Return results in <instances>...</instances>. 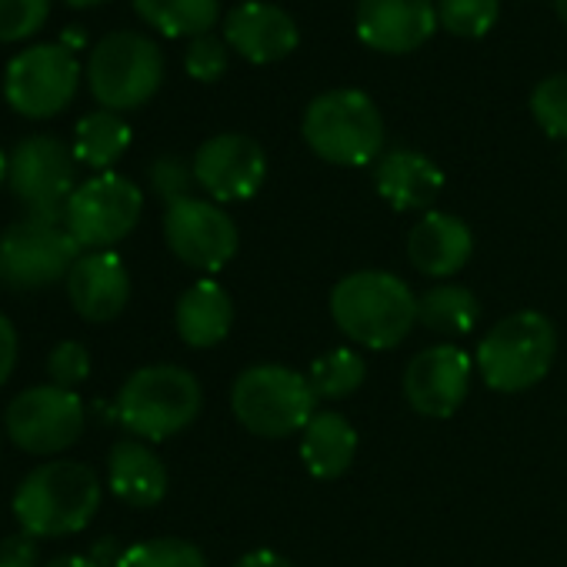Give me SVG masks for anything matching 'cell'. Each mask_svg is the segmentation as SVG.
Returning <instances> with one entry per match:
<instances>
[{"mask_svg": "<svg viewBox=\"0 0 567 567\" xmlns=\"http://www.w3.org/2000/svg\"><path fill=\"white\" fill-rule=\"evenodd\" d=\"M331 318L368 351L398 348L417 324V298L391 270H354L331 291Z\"/></svg>", "mask_w": 567, "mask_h": 567, "instance_id": "6da1fadb", "label": "cell"}, {"mask_svg": "<svg viewBox=\"0 0 567 567\" xmlns=\"http://www.w3.org/2000/svg\"><path fill=\"white\" fill-rule=\"evenodd\" d=\"M101 507L97 471L81 461L38 464L14 494V517L34 537H68L84 530Z\"/></svg>", "mask_w": 567, "mask_h": 567, "instance_id": "7a4b0ae2", "label": "cell"}, {"mask_svg": "<svg viewBox=\"0 0 567 567\" xmlns=\"http://www.w3.org/2000/svg\"><path fill=\"white\" fill-rule=\"evenodd\" d=\"M204 404V391L187 368L151 364L134 371L114 404L117 421L137 441H167L187 431Z\"/></svg>", "mask_w": 567, "mask_h": 567, "instance_id": "3957f363", "label": "cell"}, {"mask_svg": "<svg viewBox=\"0 0 567 567\" xmlns=\"http://www.w3.org/2000/svg\"><path fill=\"white\" fill-rule=\"evenodd\" d=\"M230 411L254 437L280 441L308 427L318 414V394L308 374L284 364H254L230 388Z\"/></svg>", "mask_w": 567, "mask_h": 567, "instance_id": "277c9868", "label": "cell"}, {"mask_svg": "<svg viewBox=\"0 0 567 567\" xmlns=\"http://www.w3.org/2000/svg\"><path fill=\"white\" fill-rule=\"evenodd\" d=\"M301 134L321 161L338 167H364L378 161L384 147V117L364 91L338 87L308 104Z\"/></svg>", "mask_w": 567, "mask_h": 567, "instance_id": "5b68a950", "label": "cell"}, {"mask_svg": "<svg viewBox=\"0 0 567 567\" xmlns=\"http://www.w3.org/2000/svg\"><path fill=\"white\" fill-rule=\"evenodd\" d=\"M557 358V331L547 315L517 311L497 321L477 344L474 368L497 394H517L547 378Z\"/></svg>", "mask_w": 567, "mask_h": 567, "instance_id": "8992f818", "label": "cell"}, {"mask_svg": "<svg viewBox=\"0 0 567 567\" xmlns=\"http://www.w3.org/2000/svg\"><path fill=\"white\" fill-rule=\"evenodd\" d=\"M84 74L104 111H137L164 84V54L137 31H114L94 44Z\"/></svg>", "mask_w": 567, "mask_h": 567, "instance_id": "52a82bcc", "label": "cell"}, {"mask_svg": "<svg viewBox=\"0 0 567 567\" xmlns=\"http://www.w3.org/2000/svg\"><path fill=\"white\" fill-rule=\"evenodd\" d=\"M8 187L28 210L24 217L64 224L68 200L78 190V157L54 134L24 137L8 157Z\"/></svg>", "mask_w": 567, "mask_h": 567, "instance_id": "ba28073f", "label": "cell"}, {"mask_svg": "<svg viewBox=\"0 0 567 567\" xmlns=\"http://www.w3.org/2000/svg\"><path fill=\"white\" fill-rule=\"evenodd\" d=\"M81 244L64 224L21 217L0 234V284L11 291H41L68 280Z\"/></svg>", "mask_w": 567, "mask_h": 567, "instance_id": "9c48e42d", "label": "cell"}, {"mask_svg": "<svg viewBox=\"0 0 567 567\" xmlns=\"http://www.w3.org/2000/svg\"><path fill=\"white\" fill-rule=\"evenodd\" d=\"M81 74V61L68 44H31L11 58L4 74V97L21 117L48 121L78 97Z\"/></svg>", "mask_w": 567, "mask_h": 567, "instance_id": "30bf717a", "label": "cell"}, {"mask_svg": "<svg viewBox=\"0 0 567 567\" xmlns=\"http://www.w3.org/2000/svg\"><path fill=\"white\" fill-rule=\"evenodd\" d=\"M141 210V187L131 177L107 171L78 184V190L68 200L64 227L81 244V250H111L137 227Z\"/></svg>", "mask_w": 567, "mask_h": 567, "instance_id": "8fae6325", "label": "cell"}, {"mask_svg": "<svg viewBox=\"0 0 567 567\" xmlns=\"http://www.w3.org/2000/svg\"><path fill=\"white\" fill-rule=\"evenodd\" d=\"M87 424L84 401L58 384H38L21 391L4 414L8 437L38 457H51L81 441Z\"/></svg>", "mask_w": 567, "mask_h": 567, "instance_id": "7c38bea8", "label": "cell"}, {"mask_svg": "<svg viewBox=\"0 0 567 567\" xmlns=\"http://www.w3.org/2000/svg\"><path fill=\"white\" fill-rule=\"evenodd\" d=\"M164 240L171 254L204 274L227 267L237 254V224L224 207L204 197H184L164 214Z\"/></svg>", "mask_w": 567, "mask_h": 567, "instance_id": "4fadbf2b", "label": "cell"}, {"mask_svg": "<svg viewBox=\"0 0 567 567\" xmlns=\"http://www.w3.org/2000/svg\"><path fill=\"white\" fill-rule=\"evenodd\" d=\"M194 181L217 200H250L267 177V154L247 134H217L204 141L190 161Z\"/></svg>", "mask_w": 567, "mask_h": 567, "instance_id": "5bb4252c", "label": "cell"}, {"mask_svg": "<svg viewBox=\"0 0 567 567\" xmlns=\"http://www.w3.org/2000/svg\"><path fill=\"white\" fill-rule=\"evenodd\" d=\"M474 378V361L454 348L437 344L417 351L404 368V398L424 417H451L464 404Z\"/></svg>", "mask_w": 567, "mask_h": 567, "instance_id": "9a60e30c", "label": "cell"}, {"mask_svg": "<svg viewBox=\"0 0 567 567\" xmlns=\"http://www.w3.org/2000/svg\"><path fill=\"white\" fill-rule=\"evenodd\" d=\"M437 28L434 0H358L354 11L361 44L378 54H411L424 48Z\"/></svg>", "mask_w": 567, "mask_h": 567, "instance_id": "2e32d148", "label": "cell"}, {"mask_svg": "<svg viewBox=\"0 0 567 567\" xmlns=\"http://www.w3.org/2000/svg\"><path fill=\"white\" fill-rule=\"evenodd\" d=\"M224 44L250 64H277L298 51L301 31L284 8L247 0L224 18Z\"/></svg>", "mask_w": 567, "mask_h": 567, "instance_id": "e0dca14e", "label": "cell"}, {"mask_svg": "<svg viewBox=\"0 0 567 567\" xmlns=\"http://www.w3.org/2000/svg\"><path fill=\"white\" fill-rule=\"evenodd\" d=\"M68 298L91 324L121 318L131 301V274L124 260L114 250H84L68 274Z\"/></svg>", "mask_w": 567, "mask_h": 567, "instance_id": "ac0fdd59", "label": "cell"}, {"mask_svg": "<svg viewBox=\"0 0 567 567\" xmlns=\"http://www.w3.org/2000/svg\"><path fill=\"white\" fill-rule=\"evenodd\" d=\"M474 254L471 227L444 210H427L408 234V260L427 277L457 274Z\"/></svg>", "mask_w": 567, "mask_h": 567, "instance_id": "d6986e66", "label": "cell"}, {"mask_svg": "<svg viewBox=\"0 0 567 567\" xmlns=\"http://www.w3.org/2000/svg\"><path fill=\"white\" fill-rule=\"evenodd\" d=\"M378 194L394 210H427L444 190V171L421 151H388L374 171Z\"/></svg>", "mask_w": 567, "mask_h": 567, "instance_id": "ffe728a7", "label": "cell"}, {"mask_svg": "<svg viewBox=\"0 0 567 567\" xmlns=\"http://www.w3.org/2000/svg\"><path fill=\"white\" fill-rule=\"evenodd\" d=\"M107 484L117 501L144 511L164 501L167 494V467L164 461L147 447V441L127 437L111 447L107 457Z\"/></svg>", "mask_w": 567, "mask_h": 567, "instance_id": "44dd1931", "label": "cell"}, {"mask_svg": "<svg viewBox=\"0 0 567 567\" xmlns=\"http://www.w3.org/2000/svg\"><path fill=\"white\" fill-rule=\"evenodd\" d=\"M177 334L187 348H214L230 334L234 301L217 280L204 277L181 295L174 311Z\"/></svg>", "mask_w": 567, "mask_h": 567, "instance_id": "7402d4cb", "label": "cell"}, {"mask_svg": "<svg viewBox=\"0 0 567 567\" xmlns=\"http://www.w3.org/2000/svg\"><path fill=\"white\" fill-rule=\"evenodd\" d=\"M358 454V431L341 411H318L301 431V461L311 477L338 481L351 471Z\"/></svg>", "mask_w": 567, "mask_h": 567, "instance_id": "603a6c76", "label": "cell"}, {"mask_svg": "<svg viewBox=\"0 0 567 567\" xmlns=\"http://www.w3.org/2000/svg\"><path fill=\"white\" fill-rule=\"evenodd\" d=\"M71 147H74L78 164H84L97 174H107L131 147V127L114 111H94L78 121Z\"/></svg>", "mask_w": 567, "mask_h": 567, "instance_id": "cb8c5ba5", "label": "cell"}, {"mask_svg": "<svg viewBox=\"0 0 567 567\" xmlns=\"http://www.w3.org/2000/svg\"><path fill=\"white\" fill-rule=\"evenodd\" d=\"M481 318V301L471 288L461 284H437L427 295L417 298V324H424L431 334L441 338H461L471 334Z\"/></svg>", "mask_w": 567, "mask_h": 567, "instance_id": "d4e9b609", "label": "cell"}, {"mask_svg": "<svg viewBox=\"0 0 567 567\" xmlns=\"http://www.w3.org/2000/svg\"><path fill=\"white\" fill-rule=\"evenodd\" d=\"M134 11L164 38H200L220 18V0H134Z\"/></svg>", "mask_w": 567, "mask_h": 567, "instance_id": "484cf974", "label": "cell"}, {"mask_svg": "<svg viewBox=\"0 0 567 567\" xmlns=\"http://www.w3.org/2000/svg\"><path fill=\"white\" fill-rule=\"evenodd\" d=\"M364 378H368V364L351 348H334V351L321 354L308 371V381H311L318 401H341V398L354 394L364 384Z\"/></svg>", "mask_w": 567, "mask_h": 567, "instance_id": "4316f807", "label": "cell"}, {"mask_svg": "<svg viewBox=\"0 0 567 567\" xmlns=\"http://www.w3.org/2000/svg\"><path fill=\"white\" fill-rule=\"evenodd\" d=\"M117 567H207V557L197 544L181 537H154L134 547H124Z\"/></svg>", "mask_w": 567, "mask_h": 567, "instance_id": "83f0119b", "label": "cell"}, {"mask_svg": "<svg viewBox=\"0 0 567 567\" xmlns=\"http://www.w3.org/2000/svg\"><path fill=\"white\" fill-rule=\"evenodd\" d=\"M501 18V0H441L437 21L454 38H484Z\"/></svg>", "mask_w": 567, "mask_h": 567, "instance_id": "f1b7e54d", "label": "cell"}, {"mask_svg": "<svg viewBox=\"0 0 567 567\" xmlns=\"http://www.w3.org/2000/svg\"><path fill=\"white\" fill-rule=\"evenodd\" d=\"M530 114L547 137L567 141V74H550L530 91Z\"/></svg>", "mask_w": 567, "mask_h": 567, "instance_id": "f546056e", "label": "cell"}, {"mask_svg": "<svg viewBox=\"0 0 567 567\" xmlns=\"http://www.w3.org/2000/svg\"><path fill=\"white\" fill-rule=\"evenodd\" d=\"M51 14V0H0V44L34 38Z\"/></svg>", "mask_w": 567, "mask_h": 567, "instance_id": "4dcf8cb0", "label": "cell"}, {"mask_svg": "<svg viewBox=\"0 0 567 567\" xmlns=\"http://www.w3.org/2000/svg\"><path fill=\"white\" fill-rule=\"evenodd\" d=\"M48 378L51 384L74 391L91 378V351L81 341H61L51 354H48Z\"/></svg>", "mask_w": 567, "mask_h": 567, "instance_id": "1f68e13d", "label": "cell"}, {"mask_svg": "<svg viewBox=\"0 0 567 567\" xmlns=\"http://www.w3.org/2000/svg\"><path fill=\"white\" fill-rule=\"evenodd\" d=\"M184 68L194 81L200 84H214L224 78L227 71V44L217 41L214 34H200L187 44V54H184Z\"/></svg>", "mask_w": 567, "mask_h": 567, "instance_id": "d6a6232c", "label": "cell"}, {"mask_svg": "<svg viewBox=\"0 0 567 567\" xmlns=\"http://www.w3.org/2000/svg\"><path fill=\"white\" fill-rule=\"evenodd\" d=\"M190 184H197L194 181V167H187L181 157H157L151 164V187H154V194L167 207L177 204V200H184V197H194L190 194Z\"/></svg>", "mask_w": 567, "mask_h": 567, "instance_id": "836d02e7", "label": "cell"}, {"mask_svg": "<svg viewBox=\"0 0 567 567\" xmlns=\"http://www.w3.org/2000/svg\"><path fill=\"white\" fill-rule=\"evenodd\" d=\"M0 567H41L38 537L28 530H14L0 540Z\"/></svg>", "mask_w": 567, "mask_h": 567, "instance_id": "e575fe53", "label": "cell"}, {"mask_svg": "<svg viewBox=\"0 0 567 567\" xmlns=\"http://www.w3.org/2000/svg\"><path fill=\"white\" fill-rule=\"evenodd\" d=\"M18 368V331L8 315H0V388L11 381Z\"/></svg>", "mask_w": 567, "mask_h": 567, "instance_id": "d590c367", "label": "cell"}, {"mask_svg": "<svg viewBox=\"0 0 567 567\" xmlns=\"http://www.w3.org/2000/svg\"><path fill=\"white\" fill-rule=\"evenodd\" d=\"M234 567H295L288 557L284 554H277V550H267V547H260V550H250V554H244Z\"/></svg>", "mask_w": 567, "mask_h": 567, "instance_id": "8d00e7d4", "label": "cell"}, {"mask_svg": "<svg viewBox=\"0 0 567 567\" xmlns=\"http://www.w3.org/2000/svg\"><path fill=\"white\" fill-rule=\"evenodd\" d=\"M121 547H117V540L114 537H104L101 544H94V550H91V557L101 564V567H117V560H121Z\"/></svg>", "mask_w": 567, "mask_h": 567, "instance_id": "74e56055", "label": "cell"}, {"mask_svg": "<svg viewBox=\"0 0 567 567\" xmlns=\"http://www.w3.org/2000/svg\"><path fill=\"white\" fill-rule=\"evenodd\" d=\"M44 567H101V564L91 554H64V557L48 560Z\"/></svg>", "mask_w": 567, "mask_h": 567, "instance_id": "f35d334b", "label": "cell"}, {"mask_svg": "<svg viewBox=\"0 0 567 567\" xmlns=\"http://www.w3.org/2000/svg\"><path fill=\"white\" fill-rule=\"evenodd\" d=\"M71 8H97V4H104V0H68Z\"/></svg>", "mask_w": 567, "mask_h": 567, "instance_id": "ab89813d", "label": "cell"}, {"mask_svg": "<svg viewBox=\"0 0 567 567\" xmlns=\"http://www.w3.org/2000/svg\"><path fill=\"white\" fill-rule=\"evenodd\" d=\"M554 11H557V18L567 24V0H554Z\"/></svg>", "mask_w": 567, "mask_h": 567, "instance_id": "60d3db41", "label": "cell"}, {"mask_svg": "<svg viewBox=\"0 0 567 567\" xmlns=\"http://www.w3.org/2000/svg\"><path fill=\"white\" fill-rule=\"evenodd\" d=\"M0 184H8V154L0 151Z\"/></svg>", "mask_w": 567, "mask_h": 567, "instance_id": "b9f144b4", "label": "cell"}]
</instances>
